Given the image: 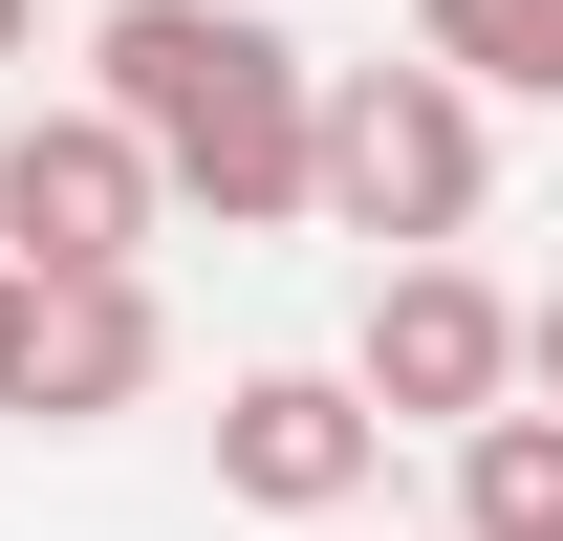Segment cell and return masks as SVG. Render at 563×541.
Here are the masks:
<instances>
[{
	"label": "cell",
	"mask_w": 563,
	"mask_h": 541,
	"mask_svg": "<svg viewBox=\"0 0 563 541\" xmlns=\"http://www.w3.org/2000/svg\"><path fill=\"white\" fill-rule=\"evenodd\" d=\"M152 217H174V174H152L109 109H22V131H0V261L22 281H131Z\"/></svg>",
	"instance_id": "4"
},
{
	"label": "cell",
	"mask_w": 563,
	"mask_h": 541,
	"mask_svg": "<svg viewBox=\"0 0 563 541\" xmlns=\"http://www.w3.org/2000/svg\"><path fill=\"white\" fill-rule=\"evenodd\" d=\"M0 346H22V261H0Z\"/></svg>",
	"instance_id": "11"
},
{
	"label": "cell",
	"mask_w": 563,
	"mask_h": 541,
	"mask_svg": "<svg viewBox=\"0 0 563 541\" xmlns=\"http://www.w3.org/2000/svg\"><path fill=\"white\" fill-rule=\"evenodd\" d=\"M412 66H455L477 109H563V0H412Z\"/></svg>",
	"instance_id": "7"
},
{
	"label": "cell",
	"mask_w": 563,
	"mask_h": 541,
	"mask_svg": "<svg viewBox=\"0 0 563 541\" xmlns=\"http://www.w3.org/2000/svg\"><path fill=\"white\" fill-rule=\"evenodd\" d=\"M174 368V325H152V281H22V346H0V411L22 433H109V411Z\"/></svg>",
	"instance_id": "6"
},
{
	"label": "cell",
	"mask_w": 563,
	"mask_h": 541,
	"mask_svg": "<svg viewBox=\"0 0 563 541\" xmlns=\"http://www.w3.org/2000/svg\"><path fill=\"white\" fill-rule=\"evenodd\" d=\"M368 476H390V411H368L347 368H239V390H217V498H239V520H347Z\"/></svg>",
	"instance_id": "5"
},
{
	"label": "cell",
	"mask_w": 563,
	"mask_h": 541,
	"mask_svg": "<svg viewBox=\"0 0 563 541\" xmlns=\"http://www.w3.org/2000/svg\"><path fill=\"white\" fill-rule=\"evenodd\" d=\"M22 44H44V0H0V66H22Z\"/></svg>",
	"instance_id": "10"
},
{
	"label": "cell",
	"mask_w": 563,
	"mask_h": 541,
	"mask_svg": "<svg viewBox=\"0 0 563 541\" xmlns=\"http://www.w3.org/2000/svg\"><path fill=\"white\" fill-rule=\"evenodd\" d=\"M87 109L174 174V217L217 239H282L303 174H325V66L282 44L261 0H109L87 22Z\"/></svg>",
	"instance_id": "1"
},
{
	"label": "cell",
	"mask_w": 563,
	"mask_h": 541,
	"mask_svg": "<svg viewBox=\"0 0 563 541\" xmlns=\"http://www.w3.org/2000/svg\"><path fill=\"white\" fill-rule=\"evenodd\" d=\"M455 541H563V411H477L455 433Z\"/></svg>",
	"instance_id": "8"
},
{
	"label": "cell",
	"mask_w": 563,
	"mask_h": 541,
	"mask_svg": "<svg viewBox=\"0 0 563 541\" xmlns=\"http://www.w3.org/2000/svg\"><path fill=\"white\" fill-rule=\"evenodd\" d=\"M520 411H563V281L520 303Z\"/></svg>",
	"instance_id": "9"
},
{
	"label": "cell",
	"mask_w": 563,
	"mask_h": 541,
	"mask_svg": "<svg viewBox=\"0 0 563 541\" xmlns=\"http://www.w3.org/2000/svg\"><path fill=\"white\" fill-rule=\"evenodd\" d=\"M347 390L390 411V433H477V411H520V303H498L477 261H368Z\"/></svg>",
	"instance_id": "3"
},
{
	"label": "cell",
	"mask_w": 563,
	"mask_h": 541,
	"mask_svg": "<svg viewBox=\"0 0 563 541\" xmlns=\"http://www.w3.org/2000/svg\"><path fill=\"white\" fill-rule=\"evenodd\" d=\"M498 196V109L455 66H325V174H303V217L325 239H368V261H455Z\"/></svg>",
	"instance_id": "2"
}]
</instances>
